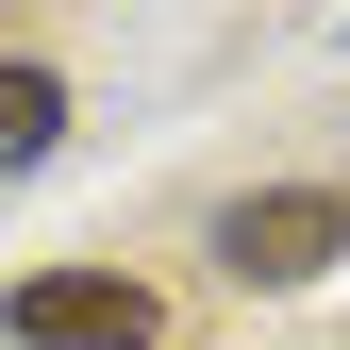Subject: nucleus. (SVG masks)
<instances>
[{
	"mask_svg": "<svg viewBox=\"0 0 350 350\" xmlns=\"http://www.w3.org/2000/svg\"><path fill=\"white\" fill-rule=\"evenodd\" d=\"M0 317H17V350H150V334H167V300H150L134 267H33Z\"/></svg>",
	"mask_w": 350,
	"mask_h": 350,
	"instance_id": "nucleus-1",
	"label": "nucleus"
},
{
	"mask_svg": "<svg viewBox=\"0 0 350 350\" xmlns=\"http://www.w3.org/2000/svg\"><path fill=\"white\" fill-rule=\"evenodd\" d=\"M334 250H350V200L334 184H250L234 217H217V267L234 284H317Z\"/></svg>",
	"mask_w": 350,
	"mask_h": 350,
	"instance_id": "nucleus-2",
	"label": "nucleus"
},
{
	"mask_svg": "<svg viewBox=\"0 0 350 350\" xmlns=\"http://www.w3.org/2000/svg\"><path fill=\"white\" fill-rule=\"evenodd\" d=\"M51 134H67V83L51 67H0V167H51Z\"/></svg>",
	"mask_w": 350,
	"mask_h": 350,
	"instance_id": "nucleus-3",
	"label": "nucleus"
}]
</instances>
